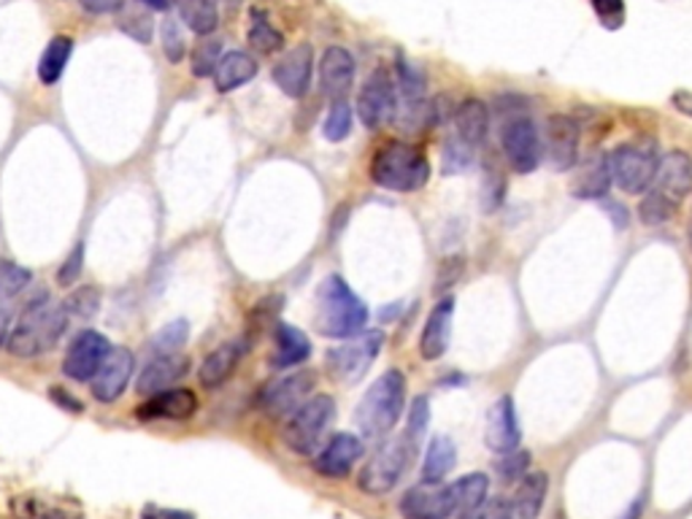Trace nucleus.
I'll list each match as a JSON object with an SVG mask.
<instances>
[{
    "mask_svg": "<svg viewBox=\"0 0 692 519\" xmlns=\"http://www.w3.org/2000/svg\"><path fill=\"white\" fill-rule=\"evenodd\" d=\"M490 479L484 473H465L452 484V496H455V519H474L487 503Z\"/></svg>",
    "mask_w": 692,
    "mask_h": 519,
    "instance_id": "obj_28",
    "label": "nucleus"
},
{
    "mask_svg": "<svg viewBox=\"0 0 692 519\" xmlns=\"http://www.w3.org/2000/svg\"><path fill=\"white\" fill-rule=\"evenodd\" d=\"M333 417H336V401L330 395L308 398L304 407L289 414L285 425L287 447L298 454H312L327 425L333 422Z\"/></svg>",
    "mask_w": 692,
    "mask_h": 519,
    "instance_id": "obj_9",
    "label": "nucleus"
},
{
    "mask_svg": "<svg viewBox=\"0 0 692 519\" xmlns=\"http://www.w3.org/2000/svg\"><path fill=\"white\" fill-rule=\"evenodd\" d=\"M49 398H52V401H58L62 409L73 411V414H79V411H81V403L77 401V398L68 395V392L62 390V388H52V392H49Z\"/></svg>",
    "mask_w": 692,
    "mask_h": 519,
    "instance_id": "obj_55",
    "label": "nucleus"
},
{
    "mask_svg": "<svg viewBox=\"0 0 692 519\" xmlns=\"http://www.w3.org/2000/svg\"><path fill=\"white\" fill-rule=\"evenodd\" d=\"M9 331H11V312L0 306V346L9 341Z\"/></svg>",
    "mask_w": 692,
    "mask_h": 519,
    "instance_id": "obj_57",
    "label": "nucleus"
},
{
    "mask_svg": "<svg viewBox=\"0 0 692 519\" xmlns=\"http://www.w3.org/2000/svg\"><path fill=\"white\" fill-rule=\"evenodd\" d=\"M382 346H385V333L382 331L352 335V339H346L342 346H333V350L327 352L325 363L327 369H330V376L346 384L360 382L370 365H374V360L379 358Z\"/></svg>",
    "mask_w": 692,
    "mask_h": 519,
    "instance_id": "obj_8",
    "label": "nucleus"
},
{
    "mask_svg": "<svg viewBox=\"0 0 692 519\" xmlns=\"http://www.w3.org/2000/svg\"><path fill=\"white\" fill-rule=\"evenodd\" d=\"M79 3L90 14H117V11H122L125 0H79Z\"/></svg>",
    "mask_w": 692,
    "mask_h": 519,
    "instance_id": "obj_51",
    "label": "nucleus"
},
{
    "mask_svg": "<svg viewBox=\"0 0 692 519\" xmlns=\"http://www.w3.org/2000/svg\"><path fill=\"white\" fill-rule=\"evenodd\" d=\"M238 360H241V344L217 346V350L204 360V365H200L198 373L200 384H204L206 390L223 388V384L233 376V371H236Z\"/></svg>",
    "mask_w": 692,
    "mask_h": 519,
    "instance_id": "obj_29",
    "label": "nucleus"
},
{
    "mask_svg": "<svg viewBox=\"0 0 692 519\" xmlns=\"http://www.w3.org/2000/svg\"><path fill=\"white\" fill-rule=\"evenodd\" d=\"M406 407L404 371L389 369L370 384L363 401L357 403L355 422L366 439H382L401 422Z\"/></svg>",
    "mask_w": 692,
    "mask_h": 519,
    "instance_id": "obj_3",
    "label": "nucleus"
},
{
    "mask_svg": "<svg viewBox=\"0 0 692 519\" xmlns=\"http://www.w3.org/2000/svg\"><path fill=\"white\" fill-rule=\"evenodd\" d=\"M68 320H92L100 309V290L98 287H79L77 293H71L62 303Z\"/></svg>",
    "mask_w": 692,
    "mask_h": 519,
    "instance_id": "obj_39",
    "label": "nucleus"
},
{
    "mask_svg": "<svg viewBox=\"0 0 692 519\" xmlns=\"http://www.w3.org/2000/svg\"><path fill=\"white\" fill-rule=\"evenodd\" d=\"M30 282H33V271L11 260H0V301L17 297Z\"/></svg>",
    "mask_w": 692,
    "mask_h": 519,
    "instance_id": "obj_37",
    "label": "nucleus"
},
{
    "mask_svg": "<svg viewBox=\"0 0 692 519\" xmlns=\"http://www.w3.org/2000/svg\"><path fill=\"white\" fill-rule=\"evenodd\" d=\"M198 411V395L187 388H171L149 395L147 403L136 409L138 420H190Z\"/></svg>",
    "mask_w": 692,
    "mask_h": 519,
    "instance_id": "obj_22",
    "label": "nucleus"
},
{
    "mask_svg": "<svg viewBox=\"0 0 692 519\" xmlns=\"http://www.w3.org/2000/svg\"><path fill=\"white\" fill-rule=\"evenodd\" d=\"M363 458V441L352 433H338L327 441L323 452L314 458V471L325 479H344Z\"/></svg>",
    "mask_w": 692,
    "mask_h": 519,
    "instance_id": "obj_18",
    "label": "nucleus"
},
{
    "mask_svg": "<svg viewBox=\"0 0 692 519\" xmlns=\"http://www.w3.org/2000/svg\"><path fill=\"white\" fill-rule=\"evenodd\" d=\"M274 358L270 365L274 369H295V365L306 363L308 354H312V341L304 331L298 327L285 325V322H276L274 327Z\"/></svg>",
    "mask_w": 692,
    "mask_h": 519,
    "instance_id": "obj_26",
    "label": "nucleus"
},
{
    "mask_svg": "<svg viewBox=\"0 0 692 519\" xmlns=\"http://www.w3.org/2000/svg\"><path fill=\"white\" fill-rule=\"evenodd\" d=\"M404 519H455V496L452 484L423 482L401 498Z\"/></svg>",
    "mask_w": 692,
    "mask_h": 519,
    "instance_id": "obj_14",
    "label": "nucleus"
},
{
    "mask_svg": "<svg viewBox=\"0 0 692 519\" xmlns=\"http://www.w3.org/2000/svg\"><path fill=\"white\" fill-rule=\"evenodd\" d=\"M614 176H612V163H609V155H597L587 166L582 168V174L574 179V195L576 198H603L609 195V187H612Z\"/></svg>",
    "mask_w": 692,
    "mask_h": 519,
    "instance_id": "obj_31",
    "label": "nucleus"
},
{
    "mask_svg": "<svg viewBox=\"0 0 692 519\" xmlns=\"http://www.w3.org/2000/svg\"><path fill=\"white\" fill-rule=\"evenodd\" d=\"M639 214L644 225H663V223H669L673 214H676V206L669 204L665 198H660V195L650 193L644 200H641Z\"/></svg>",
    "mask_w": 692,
    "mask_h": 519,
    "instance_id": "obj_42",
    "label": "nucleus"
},
{
    "mask_svg": "<svg viewBox=\"0 0 692 519\" xmlns=\"http://www.w3.org/2000/svg\"><path fill=\"white\" fill-rule=\"evenodd\" d=\"M257 76V62L255 57L247 52H228L219 60L217 71H214V85L219 92H233L238 87H244Z\"/></svg>",
    "mask_w": 692,
    "mask_h": 519,
    "instance_id": "obj_30",
    "label": "nucleus"
},
{
    "mask_svg": "<svg viewBox=\"0 0 692 519\" xmlns=\"http://www.w3.org/2000/svg\"><path fill=\"white\" fill-rule=\"evenodd\" d=\"M527 466H531V454L522 452V449L503 452L501 458L495 460V471H498L501 479H506V482H514V479L525 477Z\"/></svg>",
    "mask_w": 692,
    "mask_h": 519,
    "instance_id": "obj_44",
    "label": "nucleus"
},
{
    "mask_svg": "<svg viewBox=\"0 0 692 519\" xmlns=\"http://www.w3.org/2000/svg\"><path fill=\"white\" fill-rule=\"evenodd\" d=\"M652 193L665 198L676 208L688 198L692 193V157L688 151L673 149L669 155L660 157L658 174H654L652 182Z\"/></svg>",
    "mask_w": 692,
    "mask_h": 519,
    "instance_id": "obj_15",
    "label": "nucleus"
},
{
    "mask_svg": "<svg viewBox=\"0 0 692 519\" xmlns=\"http://www.w3.org/2000/svg\"><path fill=\"white\" fill-rule=\"evenodd\" d=\"M119 28L125 30V33H130L134 38H138L141 43H147L149 38H152V19H149L147 14L138 17V14H130L128 19H122L119 22Z\"/></svg>",
    "mask_w": 692,
    "mask_h": 519,
    "instance_id": "obj_50",
    "label": "nucleus"
},
{
    "mask_svg": "<svg viewBox=\"0 0 692 519\" xmlns=\"http://www.w3.org/2000/svg\"><path fill=\"white\" fill-rule=\"evenodd\" d=\"M9 509L14 519H85V511L73 498L41 496V492L11 498Z\"/></svg>",
    "mask_w": 692,
    "mask_h": 519,
    "instance_id": "obj_17",
    "label": "nucleus"
},
{
    "mask_svg": "<svg viewBox=\"0 0 692 519\" xmlns=\"http://www.w3.org/2000/svg\"><path fill=\"white\" fill-rule=\"evenodd\" d=\"M688 236H690V249H692V223H690V231H688Z\"/></svg>",
    "mask_w": 692,
    "mask_h": 519,
    "instance_id": "obj_60",
    "label": "nucleus"
},
{
    "mask_svg": "<svg viewBox=\"0 0 692 519\" xmlns=\"http://www.w3.org/2000/svg\"><path fill=\"white\" fill-rule=\"evenodd\" d=\"M639 517H641V501H635V503L631 506V511H627V515L622 517V519H639Z\"/></svg>",
    "mask_w": 692,
    "mask_h": 519,
    "instance_id": "obj_59",
    "label": "nucleus"
},
{
    "mask_svg": "<svg viewBox=\"0 0 692 519\" xmlns=\"http://www.w3.org/2000/svg\"><path fill=\"white\" fill-rule=\"evenodd\" d=\"M487 447L493 452H512V449L520 447L522 430L517 420V409H514V401L508 395L498 398L487 411Z\"/></svg>",
    "mask_w": 692,
    "mask_h": 519,
    "instance_id": "obj_20",
    "label": "nucleus"
},
{
    "mask_svg": "<svg viewBox=\"0 0 692 519\" xmlns=\"http://www.w3.org/2000/svg\"><path fill=\"white\" fill-rule=\"evenodd\" d=\"M187 371H190V360L185 354H157L138 376V392L157 395V392L171 390L174 384H179L187 376Z\"/></svg>",
    "mask_w": 692,
    "mask_h": 519,
    "instance_id": "obj_23",
    "label": "nucleus"
},
{
    "mask_svg": "<svg viewBox=\"0 0 692 519\" xmlns=\"http://www.w3.org/2000/svg\"><path fill=\"white\" fill-rule=\"evenodd\" d=\"M66 327L68 314L62 309V303L41 297V301L30 303L20 320H17L14 331L9 333V341H6V350L24 360L39 358V354H47L49 350L58 346Z\"/></svg>",
    "mask_w": 692,
    "mask_h": 519,
    "instance_id": "obj_1",
    "label": "nucleus"
},
{
    "mask_svg": "<svg viewBox=\"0 0 692 519\" xmlns=\"http://www.w3.org/2000/svg\"><path fill=\"white\" fill-rule=\"evenodd\" d=\"M603 28L616 30L625 22V0H590Z\"/></svg>",
    "mask_w": 692,
    "mask_h": 519,
    "instance_id": "obj_46",
    "label": "nucleus"
},
{
    "mask_svg": "<svg viewBox=\"0 0 692 519\" xmlns=\"http://www.w3.org/2000/svg\"><path fill=\"white\" fill-rule=\"evenodd\" d=\"M427 422H431V403H427L425 395L414 398L412 411H408V428L406 433L412 435L414 441L423 439V433L427 430Z\"/></svg>",
    "mask_w": 692,
    "mask_h": 519,
    "instance_id": "obj_47",
    "label": "nucleus"
},
{
    "mask_svg": "<svg viewBox=\"0 0 692 519\" xmlns=\"http://www.w3.org/2000/svg\"><path fill=\"white\" fill-rule=\"evenodd\" d=\"M109 352L111 344L106 335H100L98 331H81L68 346L66 360H62V373L73 382H92Z\"/></svg>",
    "mask_w": 692,
    "mask_h": 519,
    "instance_id": "obj_12",
    "label": "nucleus"
},
{
    "mask_svg": "<svg viewBox=\"0 0 692 519\" xmlns=\"http://www.w3.org/2000/svg\"><path fill=\"white\" fill-rule=\"evenodd\" d=\"M673 106H676V111H682L684 117H692V92L679 90L673 95Z\"/></svg>",
    "mask_w": 692,
    "mask_h": 519,
    "instance_id": "obj_56",
    "label": "nucleus"
},
{
    "mask_svg": "<svg viewBox=\"0 0 692 519\" xmlns=\"http://www.w3.org/2000/svg\"><path fill=\"white\" fill-rule=\"evenodd\" d=\"M487 130H490V111L482 100L468 98L457 106L455 111V133L452 138L465 144L468 149H480L484 141H487Z\"/></svg>",
    "mask_w": 692,
    "mask_h": 519,
    "instance_id": "obj_25",
    "label": "nucleus"
},
{
    "mask_svg": "<svg viewBox=\"0 0 692 519\" xmlns=\"http://www.w3.org/2000/svg\"><path fill=\"white\" fill-rule=\"evenodd\" d=\"M319 81L333 100H344V95L355 85V57L344 47H330L319 62Z\"/></svg>",
    "mask_w": 692,
    "mask_h": 519,
    "instance_id": "obj_24",
    "label": "nucleus"
},
{
    "mask_svg": "<svg viewBox=\"0 0 692 519\" xmlns=\"http://www.w3.org/2000/svg\"><path fill=\"white\" fill-rule=\"evenodd\" d=\"M476 519H512V511H508V501L503 498H495V501L484 503V509L476 515Z\"/></svg>",
    "mask_w": 692,
    "mask_h": 519,
    "instance_id": "obj_53",
    "label": "nucleus"
},
{
    "mask_svg": "<svg viewBox=\"0 0 692 519\" xmlns=\"http://www.w3.org/2000/svg\"><path fill=\"white\" fill-rule=\"evenodd\" d=\"M81 263H85V246H77V249L68 255L66 263H62L60 274H58V282L62 284V287H71L73 282H77L79 274H81Z\"/></svg>",
    "mask_w": 692,
    "mask_h": 519,
    "instance_id": "obj_49",
    "label": "nucleus"
},
{
    "mask_svg": "<svg viewBox=\"0 0 692 519\" xmlns=\"http://www.w3.org/2000/svg\"><path fill=\"white\" fill-rule=\"evenodd\" d=\"M71 52H73V41L68 36H55L52 41H49V47L43 49L41 62H39V76L43 85H55V81H60L68 60H71Z\"/></svg>",
    "mask_w": 692,
    "mask_h": 519,
    "instance_id": "obj_34",
    "label": "nucleus"
},
{
    "mask_svg": "<svg viewBox=\"0 0 692 519\" xmlns=\"http://www.w3.org/2000/svg\"><path fill=\"white\" fill-rule=\"evenodd\" d=\"M414 454H417V441L408 433L385 441L357 473V487L368 496H387L404 479L408 466L414 463Z\"/></svg>",
    "mask_w": 692,
    "mask_h": 519,
    "instance_id": "obj_6",
    "label": "nucleus"
},
{
    "mask_svg": "<svg viewBox=\"0 0 692 519\" xmlns=\"http://www.w3.org/2000/svg\"><path fill=\"white\" fill-rule=\"evenodd\" d=\"M144 6H149V9H155V11H166L168 6H171V0H141Z\"/></svg>",
    "mask_w": 692,
    "mask_h": 519,
    "instance_id": "obj_58",
    "label": "nucleus"
},
{
    "mask_svg": "<svg viewBox=\"0 0 692 519\" xmlns=\"http://www.w3.org/2000/svg\"><path fill=\"white\" fill-rule=\"evenodd\" d=\"M317 376L312 371H293L289 376L276 379L274 384H268L260 392V409L270 417H285L293 414L295 409H300L312 395Z\"/></svg>",
    "mask_w": 692,
    "mask_h": 519,
    "instance_id": "obj_13",
    "label": "nucleus"
},
{
    "mask_svg": "<svg viewBox=\"0 0 692 519\" xmlns=\"http://www.w3.org/2000/svg\"><path fill=\"white\" fill-rule=\"evenodd\" d=\"M162 52L168 55L171 62H179L185 57V36L179 33V25L174 19L162 22Z\"/></svg>",
    "mask_w": 692,
    "mask_h": 519,
    "instance_id": "obj_48",
    "label": "nucleus"
},
{
    "mask_svg": "<svg viewBox=\"0 0 692 519\" xmlns=\"http://www.w3.org/2000/svg\"><path fill=\"white\" fill-rule=\"evenodd\" d=\"M474 163V149H468L465 144L457 141V138H446L444 144V170L446 174H461Z\"/></svg>",
    "mask_w": 692,
    "mask_h": 519,
    "instance_id": "obj_45",
    "label": "nucleus"
},
{
    "mask_svg": "<svg viewBox=\"0 0 692 519\" xmlns=\"http://www.w3.org/2000/svg\"><path fill=\"white\" fill-rule=\"evenodd\" d=\"M398 114V92L385 68L374 71L357 95V117L368 130H379Z\"/></svg>",
    "mask_w": 692,
    "mask_h": 519,
    "instance_id": "obj_10",
    "label": "nucleus"
},
{
    "mask_svg": "<svg viewBox=\"0 0 692 519\" xmlns=\"http://www.w3.org/2000/svg\"><path fill=\"white\" fill-rule=\"evenodd\" d=\"M141 519H195L190 511H179V509H162V506H144Z\"/></svg>",
    "mask_w": 692,
    "mask_h": 519,
    "instance_id": "obj_52",
    "label": "nucleus"
},
{
    "mask_svg": "<svg viewBox=\"0 0 692 519\" xmlns=\"http://www.w3.org/2000/svg\"><path fill=\"white\" fill-rule=\"evenodd\" d=\"M546 492H550V477L541 473H525L517 490H514L512 501H508V511L512 519H538L541 509H544Z\"/></svg>",
    "mask_w": 692,
    "mask_h": 519,
    "instance_id": "obj_27",
    "label": "nucleus"
},
{
    "mask_svg": "<svg viewBox=\"0 0 692 519\" xmlns=\"http://www.w3.org/2000/svg\"><path fill=\"white\" fill-rule=\"evenodd\" d=\"M179 17L198 36H211L219 25V0H174Z\"/></svg>",
    "mask_w": 692,
    "mask_h": 519,
    "instance_id": "obj_33",
    "label": "nucleus"
},
{
    "mask_svg": "<svg viewBox=\"0 0 692 519\" xmlns=\"http://www.w3.org/2000/svg\"><path fill=\"white\" fill-rule=\"evenodd\" d=\"M582 128L569 114H552L544 128V157L557 174H565L576 166Z\"/></svg>",
    "mask_w": 692,
    "mask_h": 519,
    "instance_id": "obj_11",
    "label": "nucleus"
},
{
    "mask_svg": "<svg viewBox=\"0 0 692 519\" xmlns=\"http://www.w3.org/2000/svg\"><path fill=\"white\" fill-rule=\"evenodd\" d=\"M317 331L327 339H352L366 327L368 306L342 276L330 274L317 290Z\"/></svg>",
    "mask_w": 692,
    "mask_h": 519,
    "instance_id": "obj_2",
    "label": "nucleus"
},
{
    "mask_svg": "<svg viewBox=\"0 0 692 519\" xmlns=\"http://www.w3.org/2000/svg\"><path fill=\"white\" fill-rule=\"evenodd\" d=\"M398 79L404 100H425V76L412 62L398 60Z\"/></svg>",
    "mask_w": 692,
    "mask_h": 519,
    "instance_id": "obj_43",
    "label": "nucleus"
},
{
    "mask_svg": "<svg viewBox=\"0 0 692 519\" xmlns=\"http://www.w3.org/2000/svg\"><path fill=\"white\" fill-rule=\"evenodd\" d=\"M136 358L128 346H115L109 358L103 360L100 371L92 379V395L100 403H115L125 390H128L130 376H134Z\"/></svg>",
    "mask_w": 692,
    "mask_h": 519,
    "instance_id": "obj_16",
    "label": "nucleus"
},
{
    "mask_svg": "<svg viewBox=\"0 0 692 519\" xmlns=\"http://www.w3.org/2000/svg\"><path fill=\"white\" fill-rule=\"evenodd\" d=\"M312 66H314V52L308 43H300L293 52H287L276 62L274 68V81L281 92L289 98H304L312 85Z\"/></svg>",
    "mask_w": 692,
    "mask_h": 519,
    "instance_id": "obj_19",
    "label": "nucleus"
},
{
    "mask_svg": "<svg viewBox=\"0 0 692 519\" xmlns=\"http://www.w3.org/2000/svg\"><path fill=\"white\" fill-rule=\"evenodd\" d=\"M457 463V447L449 435H436V439L427 444L425 463H423V482L438 484L444 482V477H449V471Z\"/></svg>",
    "mask_w": 692,
    "mask_h": 519,
    "instance_id": "obj_32",
    "label": "nucleus"
},
{
    "mask_svg": "<svg viewBox=\"0 0 692 519\" xmlns=\"http://www.w3.org/2000/svg\"><path fill=\"white\" fill-rule=\"evenodd\" d=\"M352 123H355V114H352V106L346 100H336L330 106V114L325 119V138L327 141H344L346 136L352 133Z\"/></svg>",
    "mask_w": 692,
    "mask_h": 519,
    "instance_id": "obj_41",
    "label": "nucleus"
},
{
    "mask_svg": "<svg viewBox=\"0 0 692 519\" xmlns=\"http://www.w3.org/2000/svg\"><path fill=\"white\" fill-rule=\"evenodd\" d=\"M452 320H455V297H442V301L433 306V312L427 314V322L419 335V354L425 360H438L444 358V352L449 350V335H452Z\"/></svg>",
    "mask_w": 692,
    "mask_h": 519,
    "instance_id": "obj_21",
    "label": "nucleus"
},
{
    "mask_svg": "<svg viewBox=\"0 0 692 519\" xmlns=\"http://www.w3.org/2000/svg\"><path fill=\"white\" fill-rule=\"evenodd\" d=\"M281 301H285L281 295H266L255 303V309H251L249 316H247L249 341H257L263 333L268 331L270 322H274L276 314L281 312Z\"/></svg>",
    "mask_w": 692,
    "mask_h": 519,
    "instance_id": "obj_36",
    "label": "nucleus"
},
{
    "mask_svg": "<svg viewBox=\"0 0 692 519\" xmlns=\"http://www.w3.org/2000/svg\"><path fill=\"white\" fill-rule=\"evenodd\" d=\"M187 335H190V322L187 320H174L168 325H162V331H157L152 339V350L157 354H176L179 346H185Z\"/></svg>",
    "mask_w": 692,
    "mask_h": 519,
    "instance_id": "obj_40",
    "label": "nucleus"
},
{
    "mask_svg": "<svg viewBox=\"0 0 692 519\" xmlns=\"http://www.w3.org/2000/svg\"><path fill=\"white\" fill-rule=\"evenodd\" d=\"M219 60H223V43H219L217 38L204 36L192 49V74L200 76V79H204V76H214Z\"/></svg>",
    "mask_w": 692,
    "mask_h": 519,
    "instance_id": "obj_38",
    "label": "nucleus"
},
{
    "mask_svg": "<svg viewBox=\"0 0 692 519\" xmlns=\"http://www.w3.org/2000/svg\"><path fill=\"white\" fill-rule=\"evenodd\" d=\"M501 109V147L506 155L508 166L517 174H533L541 166V157H544V144H541L538 125L533 123V117L520 106L508 109L506 100H498Z\"/></svg>",
    "mask_w": 692,
    "mask_h": 519,
    "instance_id": "obj_5",
    "label": "nucleus"
},
{
    "mask_svg": "<svg viewBox=\"0 0 692 519\" xmlns=\"http://www.w3.org/2000/svg\"><path fill=\"white\" fill-rule=\"evenodd\" d=\"M609 163H612L614 185L627 195H641L658 174V144L652 138H635V141L620 144L609 155Z\"/></svg>",
    "mask_w": 692,
    "mask_h": 519,
    "instance_id": "obj_7",
    "label": "nucleus"
},
{
    "mask_svg": "<svg viewBox=\"0 0 692 519\" xmlns=\"http://www.w3.org/2000/svg\"><path fill=\"white\" fill-rule=\"evenodd\" d=\"M461 271H463V260H457L455 263V268L449 271V260H444V265H442V271H438V284H436V293H444L446 287H452V284L457 282V276H461Z\"/></svg>",
    "mask_w": 692,
    "mask_h": 519,
    "instance_id": "obj_54",
    "label": "nucleus"
},
{
    "mask_svg": "<svg viewBox=\"0 0 692 519\" xmlns=\"http://www.w3.org/2000/svg\"><path fill=\"white\" fill-rule=\"evenodd\" d=\"M370 179L393 193H417L431 179V160L417 147L389 141L370 160Z\"/></svg>",
    "mask_w": 692,
    "mask_h": 519,
    "instance_id": "obj_4",
    "label": "nucleus"
},
{
    "mask_svg": "<svg viewBox=\"0 0 692 519\" xmlns=\"http://www.w3.org/2000/svg\"><path fill=\"white\" fill-rule=\"evenodd\" d=\"M247 41L251 43V49H257V52H263V55L279 52V49L285 47V36H281L279 30H276L274 25L268 22V17L263 14L260 9L251 11V25H249Z\"/></svg>",
    "mask_w": 692,
    "mask_h": 519,
    "instance_id": "obj_35",
    "label": "nucleus"
}]
</instances>
